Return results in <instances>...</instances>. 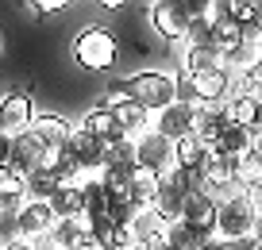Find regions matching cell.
Returning a JSON list of instances; mask_svg holds the SVG:
<instances>
[{"label":"cell","mask_w":262,"mask_h":250,"mask_svg":"<svg viewBox=\"0 0 262 250\" xmlns=\"http://www.w3.org/2000/svg\"><path fill=\"white\" fill-rule=\"evenodd\" d=\"M123 85H127L131 100H135L139 108H147L150 116L166 112L170 104H178V100H181V81L173 77V73H166V70H143V73H131Z\"/></svg>","instance_id":"cell-1"},{"label":"cell","mask_w":262,"mask_h":250,"mask_svg":"<svg viewBox=\"0 0 262 250\" xmlns=\"http://www.w3.org/2000/svg\"><path fill=\"white\" fill-rule=\"evenodd\" d=\"M254 216H258V208L251 204V196H247L243 189H235V193L220 196V200H216V231H212V242H224V246H231V242L251 239Z\"/></svg>","instance_id":"cell-2"},{"label":"cell","mask_w":262,"mask_h":250,"mask_svg":"<svg viewBox=\"0 0 262 250\" xmlns=\"http://www.w3.org/2000/svg\"><path fill=\"white\" fill-rule=\"evenodd\" d=\"M116 35L104 31V27H85L81 35L74 39V58L81 70H93V73H108L116 65Z\"/></svg>","instance_id":"cell-3"},{"label":"cell","mask_w":262,"mask_h":250,"mask_svg":"<svg viewBox=\"0 0 262 250\" xmlns=\"http://www.w3.org/2000/svg\"><path fill=\"white\" fill-rule=\"evenodd\" d=\"M135 162H139V170L155 173V177H170V173L181 170L178 143L166 139L162 131H150V135H143L139 143H135Z\"/></svg>","instance_id":"cell-4"},{"label":"cell","mask_w":262,"mask_h":250,"mask_svg":"<svg viewBox=\"0 0 262 250\" xmlns=\"http://www.w3.org/2000/svg\"><path fill=\"white\" fill-rule=\"evenodd\" d=\"M181 227L193 235L196 242H212V231H216V196H208L205 189H193L181 208Z\"/></svg>","instance_id":"cell-5"},{"label":"cell","mask_w":262,"mask_h":250,"mask_svg":"<svg viewBox=\"0 0 262 250\" xmlns=\"http://www.w3.org/2000/svg\"><path fill=\"white\" fill-rule=\"evenodd\" d=\"M150 27H155L166 42L181 47V42L189 39V27H193L189 4H178V0H158V4H150Z\"/></svg>","instance_id":"cell-6"},{"label":"cell","mask_w":262,"mask_h":250,"mask_svg":"<svg viewBox=\"0 0 262 250\" xmlns=\"http://www.w3.org/2000/svg\"><path fill=\"white\" fill-rule=\"evenodd\" d=\"M196 112H201V100L181 97L178 104H170L166 112H158V116H155V131H162L166 139L181 143V139L196 135Z\"/></svg>","instance_id":"cell-7"},{"label":"cell","mask_w":262,"mask_h":250,"mask_svg":"<svg viewBox=\"0 0 262 250\" xmlns=\"http://www.w3.org/2000/svg\"><path fill=\"white\" fill-rule=\"evenodd\" d=\"M31 123H35V104L27 93H8L0 100V135L19 139L31 131Z\"/></svg>","instance_id":"cell-8"},{"label":"cell","mask_w":262,"mask_h":250,"mask_svg":"<svg viewBox=\"0 0 262 250\" xmlns=\"http://www.w3.org/2000/svg\"><path fill=\"white\" fill-rule=\"evenodd\" d=\"M189 81V93H193V100H201V104H224V100L231 97V73L224 70V65H216V70H201L193 73Z\"/></svg>","instance_id":"cell-9"},{"label":"cell","mask_w":262,"mask_h":250,"mask_svg":"<svg viewBox=\"0 0 262 250\" xmlns=\"http://www.w3.org/2000/svg\"><path fill=\"white\" fill-rule=\"evenodd\" d=\"M93 239V216L81 212V216H70V219H58L54 231L47 235V250H77L81 242Z\"/></svg>","instance_id":"cell-10"},{"label":"cell","mask_w":262,"mask_h":250,"mask_svg":"<svg viewBox=\"0 0 262 250\" xmlns=\"http://www.w3.org/2000/svg\"><path fill=\"white\" fill-rule=\"evenodd\" d=\"M66 154L81 166V173H100L104 170V143L93 139L85 127H74V135H70V143H66Z\"/></svg>","instance_id":"cell-11"},{"label":"cell","mask_w":262,"mask_h":250,"mask_svg":"<svg viewBox=\"0 0 262 250\" xmlns=\"http://www.w3.org/2000/svg\"><path fill=\"white\" fill-rule=\"evenodd\" d=\"M42 166H47V150L39 146V139L27 131V135L12 139V158H8V170L19 173V177H31V173H39Z\"/></svg>","instance_id":"cell-12"},{"label":"cell","mask_w":262,"mask_h":250,"mask_svg":"<svg viewBox=\"0 0 262 250\" xmlns=\"http://www.w3.org/2000/svg\"><path fill=\"white\" fill-rule=\"evenodd\" d=\"M16 223H19V235H24V239L47 242V235L54 231L58 216H54V208H50V204H24V208H19V216H16Z\"/></svg>","instance_id":"cell-13"},{"label":"cell","mask_w":262,"mask_h":250,"mask_svg":"<svg viewBox=\"0 0 262 250\" xmlns=\"http://www.w3.org/2000/svg\"><path fill=\"white\" fill-rule=\"evenodd\" d=\"M31 135L39 139V146L42 150H66V143H70V135H74V127L62 120V116H54V112H42V116H35V123H31Z\"/></svg>","instance_id":"cell-14"},{"label":"cell","mask_w":262,"mask_h":250,"mask_svg":"<svg viewBox=\"0 0 262 250\" xmlns=\"http://www.w3.org/2000/svg\"><path fill=\"white\" fill-rule=\"evenodd\" d=\"M112 116H116V123H120V135L131 139V143H139L143 135H150V131H155V116H150L147 108H139L135 100L112 108Z\"/></svg>","instance_id":"cell-15"},{"label":"cell","mask_w":262,"mask_h":250,"mask_svg":"<svg viewBox=\"0 0 262 250\" xmlns=\"http://www.w3.org/2000/svg\"><path fill=\"white\" fill-rule=\"evenodd\" d=\"M262 65V42L258 39H239V47L224 50V70L231 77H247Z\"/></svg>","instance_id":"cell-16"},{"label":"cell","mask_w":262,"mask_h":250,"mask_svg":"<svg viewBox=\"0 0 262 250\" xmlns=\"http://www.w3.org/2000/svg\"><path fill=\"white\" fill-rule=\"evenodd\" d=\"M127 231L135 235L143 246H158V242H162V231H166V219H162V212H158V208H135Z\"/></svg>","instance_id":"cell-17"},{"label":"cell","mask_w":262,"mask_h":250,"mask_svg":"<svg viewBox=\"0 0 262 250\" xmlns=\"http://www.w3.org/2000/svg\"><path fill=\"white\" fill-rule=\"evenodd\" d=\"M158 189H162V177H155V173H147V170H135L131 173V181H127V204L131 208H155V200H158Z\"/></svg>","instance_id":"cell-18"},{"label":"cell","mask_w":262,"mask_h":250,"mask_svg":"<svg viewBox=\"0 0 262 250\" xmlns=\"http://www.w3.org/2000/svg\"><path fill=\"white\" fill-rule=\"evenodd\" d=\"M254 143H258L254 127H235V123H231V127L224 131L220 139H216L212 150H216V154H224V158H243L247 150H254Z\"/></svg>","instance_id":"cell-19"},{"label":"cell","mask_w":262,"mask_h":250,"mask_svg":"<svg viewBox=\"0 0 262 250\" xmlns=\"http://www.w3.org/2000/svg\"><path fill=\"white\" fill-rule=\"evenodd\" d=\"M27 204V177H19V173H12L8 166L0 170V212H16Z\"/></svg>","instance_id":"cell-20"},{"label":"cell","mask_w":262,"mask_h":250,"mask_svg":"<svg viewBox=\"0 0 262 250\" xmlns=\"http://www.w3.org/2000/svg\"><path fill=\"white\" fill-rule=\"evenodd\" d=\"M228 112H224V104H201V112H196V135L205 139L208 146H216V139L228 131Z\"/></svg>","instance_id":"cell-21"},{"label":"cell","mask_w":262,"mask_h":250,"mask_svg":"<svg viewBox=\"0 0 262 250\" xmlns=\"http://www.w3.org/2000/svg\"><path fill=\"white\" fill-rule=\"evenodd\" d=\"M85 131H89L93 139H100V143H116V139H123L120 135V123H116V116L108 112L104 104H97L89 116H85V123H81Z\"/></svg>","instance_id":"cell-22"},{"label":"cell","mask_w":262,"mask_h":250,"mask_svg":"<svg viewBox=\"0 0 262 250\" xmlns=\"http://www.w3.org/2000/svg\"><path fill=\"white\" fill-rule=\"evenodd\" d=\"M224 112H228V123H235V127H254L262 104H258V97H228Z\"/></svg>","instance_id":"cell-23"},{"label":"cell","mask_w":262,"mask_h":250,"mask_svg":"<svg viewBox=\"0 0 262 250\" xmlns=\"http://www.w3.org/2000/svg\"><path fill=\"white\" fill-rule=\"evenodd\" d=\"M135 143L131 139H116L104 143V170H135Z\"/></svg>","instance_id":"cell-24"},{"label":"cell","mask_w":262,"mask_h":250,"mask_svg":"<svg viewBox=\"0 0 262 250\" xmlns=\"http://www.w3.org/2000/svg\"><path fill=\"white\" fill-rule=\"evenodd\" d=\"M50 208H54V216H58V219L81 216V212H85V196H81V189H77V185H62V189L54 193V200H50Z\"/></svg>","instance_id":"cell-25"},{"label":"cell","mask_w":262,"mask_h":250,"mask_svg":"<svg viewBox=\"0 0 262 250\" xmlns=\"http://www.w3.org/2000/svg\"><path fill=\"white\" fill-rule=\"evenodd\" d=\"M208 154H212V146H208L201 135H189V139H181V143H178V162H181V170H196V166H201Z\"/></svg>","instance_id":"cell-26"},{"label":"cell","mask_w":262,"mask_h":250,"mask_svg":"<svg viewBox=\"0 0 262 250\" xmlns=\"http://www.w3.org/2000/svg\"><path fill=\"white\" fill-rule=\"evenodd\" d=\"M54 193H58V181L50 177L47 170H39V173L27 177V204H50Z\"/></svg>","instance_id":"cell-27"},{"label":"cell","mask_w":262,"mask_h":250,"mask_svg":"<svg viewBox=\"0 0 262 250\" xmlns=\"http://www.w3.org/2000/svg\"><path fill=\"white\" fill-rule=\"evenodd\" d=\"M239 39H243V24H235L231 16H220L212 24V42L220 50H231V47H239Z\"/></svg>","instance_id":"cell-28"},{"label":"cell","mask_w":262,"mask_h":250,"mask_svg":"<svg viewBox=\"0 0 262 250\" xmlns=\"http://www.w3.org/2000/svg\"><path fill=\"white\" fill-rule=\"evenodd\" d=\"M131 216H135V208L127 204V196L123 193H108V200H104V219L112 227H127Z\"/></svg>","instance_id":"cell-29"},{"label":"cell","mask_w":262,"mask_h":250,"mask_svg":"<svg viewBox=\"0 0 262 250\" xmlns=\"http://www.w3.org/2000/svg\"><path fill=\"white\" fill-rule=\"evenodd\" d=\"M254 185H262V158H258V150H247L239 158V189L247 193Z\"/></svg>","instance_id":"cell-30"},{"label":"cell","mask_w":262,"mask_h":250,"mask_svg":"<svg viewBox=\"0 0 262 250\" xmlns=\"http://www.w3.org/2000/svg\"><path fill=\"white\" fill-rule=\"evenodd\" d=\"M31 8L39 12V16H58V12H62L66 4H62V0H35Z\"/></svg>","instance_id":"cell-31"},{"label":"cell","mask_w":262,"mask_h":250,"mask_svg":"<svg viewBox=\"0 0 262 250\" xmlns=\"http://www.w3.org/2000/svg\"><path fill=\"white\" fill-rule=\"evenodd\" d=\"M0 250H42V242H35V239H24V235H19V239H12L8 246H0Z\"/></svg>","instance_id":"cell-32"},{"label":"cell","mask_w":262,"mask_h":250,"mask_svg":"<svg viewBox=\"0 0 262 250\" xmlns=\"http://www.w3.org/2000/svg\"><path fill=\"white\" fill-rule=\"evenodd\" d=\"M8 158H12V139H8V135H0V170L8 166Z\"/></svg>","instance_id":"cell-33"},{"label":"cell","mask_w":262,"mask_h":250,"mask_svg":"<svg viewBox=\"0 0 262 250\" xmlns=\"http://www.w3.org/2000/svg\"><path fill=\"white\" fill-rule=\"evenodd\" d=\"M247 196H251V204L262 212V185H254V189H247Z\"/></svg>","instance_id":"cell-34"},{"label":"cell","mask_w":262,"mask_h":250,"mask_svg":"<svg viewBox=\"0 0 262 250\" xmlns=\"http://www.w3.org/2000/svg\"><path fill=\"white\" fill-rule=\"evenodd\" d=\"M251 239H254V242H258V246H262V212H258V216H254V227H251Z\"/></svg>","instance_id":"cell-35"},{"label":"cell","mask_w":262,"mask_h":250,"mask_svg":"<svg viewBox=\"0 0 262 250\" xmlns=\"http://www.w3.org/2000/svg\"><path fill=\"white\" fill-rule=\"evenodd\" d=\"M196 250H228L224 242H205V246H196Z\"/></svg>","instance_id":"cell-36"},{"label":"cell","mask_w":262,"mask_h":250,"mask_svg":"<svg viewBox=\"0 0 262 250\" xmlns=\"http://www.w3.org/2000/svg\"><path fill=\"white\" fill-rule=\"evenodd\" d=\"M258 24H262V4H258Z\"/></svg>","instance_id":"cell-37"},{"label":"cell","mask_w":262,"mask_h":250,"mask_svg":"<svg viewBox=\"0 0 262 250\" xmlns=\"http://www.w3.org/2000/svg\"><path fill=\"white\" fill-rule=\"evenodd\" d=\"M0 47H4V39H0Z\"/></svg>","instance_id":"cell-38"}]
</instances>
